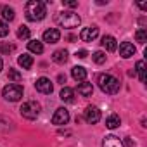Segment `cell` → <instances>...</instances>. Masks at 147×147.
Segmentation results:
<instances>
[{
	"mask_svg": "<svg viewBox=\"0 0 147 147\" xmlns=\"http://www.w3.org/2000/svg\"><path fill=\"white\" fill-rule=\"evenodd\" d=\"M24 12H26L28 21L36 23L47 16V5H45V2H40V0H30L24 7Z\"/></svg>",
	"mask_w": 147,
	"mask_h": 147,
	"instance_id": "6da1fadb",
	"label": "cell"
},
{
	"mask_svg": "<svg viewBox=\"0 0 147 147\" xmlns=\"http://www.w3.org/2000/svg\"><path fill=\"white\" fill-rule=\"evenodd\" d=\"M55 21L61 28H66V30H73V28H78L80 23H82V18L73 12V11H62L55 16Z\"/></svg>",
	"mask_w": 147,
	"mask_h": 147,
	"instance_id": "7a4b0ae2",
	"label": "cell"
},
{
	"mask_svg": "<svg viewBox=\"0 0 147 147\" xmlns=\"http://www.w3.org/2000/svg\"><path fill=\"white\" fill-rule=\"evenodd\" d=\"M97 83H99V88H100L104 94L114 95V94L119 92V80L114 78L113 75H107V73H106V75H99Z\"/></svg>",
	"mask_w": 147,
	"mask_h": 147,
	"instance_id": "3957f363",
	"label": "cell"
},
{
	"mask_svg": "<svg viewBox=\"0 0 147 147\" xmlns=\"http://www.w3.org/2000/svg\"><path fill=\"white\" fill-rule=\"evenodd\" d=\"M23 92H24V90H23V87H21L19 83H9V85L4 87L2 97H4L5 100H9V102H18V100H21Z\"/></svg>",
	"mask_w": 147,
	"mask_h": 147,
	"instance_id": "277c9868",
	"label": "cell"
},
{
	"mask_svg": "<svg viewBox=\"0 0 147 147\" xmlns=\"http://www.w3.org/2000/svg\"><path fill=\"white\" fill-rule=\"evenodd\" d=\"M40 111H42V107H40V104H38L36 100H28V102H24V104L21 106V109H19L21 116L26 118V119H36L38 114H40Z\"/></svg>",
	"mask_w": 147,
	"mask_h": 147,
	"instance_id": "5b68a950",
	"label": "cell"
},
{
	"mask_svg": "<svg viewBox=\"0 0 147 147\" xmlns=\"http://www.w3.org/2000/svg\"><path fill=\"white\" fill-rule=\"evenodd\" d=\"M67 121H69V111L66 107L55 109V113L52 116V123L57 125V126H62V125H67Z\"/></svg>",
	"mask_w": 147,
	"mask_h": 147,
	"instance_id": "8992f818",
	"label": "cell"
},
{
	"mask_svg": "<svg viewBox=\"0 0 147 147\" xmlns=\"http://www.w3.org/2000/svg\"><path fill=\"white\" fill-rule=\"evenodd\" d=\"M35 88H36L40 94H45V95H49V94H52V90H54V85H52V82H50L49 78L42 76V78H38V80L35 82Z\"/></svg>",
	"mask_w": 147,
	"mask_h": 147,
	"instance_id": "52a82bcc",
	"label": "cell"
},
{
	"mask_svg": "<svg viewBox=\"0 0 147 147\" xmlns=\"http://www.w3.org/2000/svg\"><path fill=\"white\" fill-rule=\"evenodd\" d=\"M85 121H87L88 125H95V123H99V121H100V111H99V107H95V106H88V107L85 109Z\"/></svg>",
	"mask_w": 147,
	"mask_h": 147,
	"instance_id": "ba28073f",
	"label": "cell"
},
{
	"mask_svg": "<svg viewBox=\"0 0 147 147\" xmlns=\"http://www.w3.org/2000/svg\"><path fill=\"white\" fill-rule=\"evenodd\" d=\"M97 36H99V28H97L95 24L83 28V30H82V33H80V38H82L83 42H94Z\"/></svg>",
	"mask_w": 147,
	"mask_h": 147,
	"instance_id": "9c48e42d",
	"label": "cell"
},
{
	"mask_svg": "<svg viewBox=\"0 0 147 147\" xmlns=\"http://www.w3.org/2000/svg\"><path fill=\"white\" fill-rule=\"evenodd\" d=\"M61 40V31L57 28H49L43 31V42L47 43H57Z\"/></svg>",
	"mask_w": 147,
	"mask_h": 147,
	"instance_id": "30bf717a",
	"label": "cell"
},
{
	"mask_svg": "<svg viewBox=\"0 0 147 147\" xmlns=\"http://www.w3.org/2000/svg\"><path fill=\"white\" fill-rule=\"evenodd\" d=\"M135 52H137V49H135V45L130 43V42H123V43L119 45V55H121L123 59H130L131 55H135Z\"/></svg>",
	"mask_w": 147,
	"mask_h": 147,
	"instance_id": "8fae6325",
	"label": "cell"
},
{
	"mask_svg": "<svg viewBox=\"0 0 147 147\" xmlns=\"http://www.w3.org/2000/svg\"><path fill=\"white\" fill-rule=\"evenodd\" d=\"M102 47L107 50V52H114L116 49H118V43H116V38L114 36H111V35H104L102 36Z\"/></svg>",
	"mask_w": 147,
	"mask_h": 147,
	"instance_id": "7c38bea8",
	"label": "cell"
},
{
	"mask_svg": "<svg viewBox=\"0 0 147 147\" xmlns=\"http://www.w3.org/2000/svg\"><path fill=\"white\" fill-rule=\"evenodd\" d=\"M71 76L73 78H75L76 82H85L87 80V69L85 67H82V66H75V67H73L71 69Z\"/></svg>",
	"mask_w": 147,
	"mask_h": 147,
	"instance_id": "4fadbf2b",
	"label": "cell"
},
{
	"mask_svg": "<svg viewBox=\"0 0 147 147\" xmlns=\"http://www.w3.org/2000/svg\"><path fill=\"white\" fill-rule=\"evenodd\" d=\"M0 16H2V21H4V23H7V21H12V19L16 18V12H14L12 7L2 5V7H0Z\"/></svg>",
	"mask_w": 147,
	"mask_h": 147,
	"instance_id": "5bb4252c",
	"label": "cell"
},
{
	"mask_svg": "<svg viewBox=\"0 0 147 147\" xmlns=\"http://www.w3.org/2000/svg\"><path fill=\"white\" fill-rule=\"evenodd\" d=\"M59 97H61L62 102H69V104H71V102H75V90L69 88V87H64V88L61 90Z\"/></svg>",
	"mask_w": 147,
	"mask_h": 147,
	"instance_id": "9a60e30c",
	"label": "cell"
},
{
	"mask_svg": "<svg viewBox=\"0 0 147 147\" xmlns=\"http://www.w3.org/2000/svg\"><path fill=\"white\" fill-rule=\"evenodd\" d=\"M102 147H123V142L116 135H107V137H104Z\"/></svg>",
	"mask_w": 147,
	"mask_h": 147,
	"instance_id": "2e32d148",
	"label": "cell"
},
{
	"mask_svg": "<svg viewBox=\"0 0 147 147\" xmlns=\"http://www.w3.org/2000/svg\"><path fill=\"white\" fill-rule=\"evenodd\" d=\"M92 92H94L92 83H88V82H82V83L78 85V94H80L82 97H90Z\"/></svg>",
	"mask_w": 147,
	"mask_h": 147,
	"instance_id": "e0dca14e",
	"label": "cell"
},
{
	"mask_svg": "<svg viewBox=\"0 0 147 147\" xmlns=\"http://www.w3.org/2000/svg\"><path fill=\"white\" fill-rule=\"evenodd\" d=\"M52 61L57 62V64H64V62L67 61V50H64V49L55 50V52L52 54Z\"/></svg>",
	"mask_w": 147,
	"mask_h": 147,
	"instance_id": "ac0fdd59",
	"label": "cell"
},
{
	"mask_svg": "<svg viewBox=\"0 0 147 147\" xmlns=\"http://www.w3.org/2000/svg\"><path fill=\"white\" fill-rule=\"evenodd\" d=\"M18 62H19V66H21L23 69H31V66H33V57H31L30 54H23V55H19Z\"/></svg>",
	"mask_w": 147,
	"mask_h": 147,
	"instance_id": "d6986e66",
	"label": "cell"
},
{
	"mask_svg": "<svg viewBox=\"0 0 147 147\" xmlns=\"http://www.w3.org/2000/svg\"><path fill=\"white\" fill-rule=\"evenodd\" d=\"M119 125H121V118H119L118 114H111V116H107V119H106V126H107V128L114 130V128H118Z\"/></svg>",
	"mask_w": 147,
	"mask_h": 147,
	"instance_id": "ffe728a7",
	"label": "cell"
},
{
	"mask_svg": "<svg viewBox=\"0 0 147 147\" xmlns=\"http://www.w3.org/2000/svg\"><path fill=\"white\" fill-rule=\"evenodd\" d=\"M28 50L33 52V54H42L43 52V43L38 42V40H31V42H28Z\"/></svg>",
	"mask_w": 147,
	"mask_h": 147,
	"instance_id": "44dd1931",
	"label": "cell"
},
{
	"mask_svg": "<svg viewBox=\"0 0 147 147\" xmlns=\"http://www.w3.org/2000/svg\"><path fill=\"white\" fill-rule=\"evenodd\" d=\"M135 69H137L138 80H140L142 83H145V61H138L137 66H135Z\"/></svg>",
	"mask_w": 147,
	"mask_h": 147,
	"instance_id": "7402d4cb",
	"label": "cell"
},
{
	"mask_svg": "<svg viewBox=\"0 0 147 147\" xmlns=\"http://www.w3.org/2000/svg\"><path fill=\"white\" fill-rule=\"evenodd\" d=\"M135 38H137L138 43H145V42H147V30H145V28H140V30L135 33Z\"/></svg>",
	"mask_w": 147,
	"mask_h": 147,
	"instance_id": "603a6c76",
	"label": "cell"
},
{
	"mask_svg": "<svg viewBox=\"0 0 147 147\" xmlns=\"http://www.w3.org/2000/svg\"><path fill=\"white\" fill-rule=\"evenodd\" d=\"M92 59H94L97 64H104V62H106V54H104L102 50H97V52L92 54Z\"/></svg>",
	"mask_w": 147,
	"mask_h": 147,
	"instance_id": "cb8c5ba5",
	"label": "cell"
},
{
	"mask_svg": "<svg viewBox=\"0 0 147 147\" xmlns=\"http://www.w3.org/2000/svg\"><path fill=\"white\" fill-rule=\"evenodd\" d=\"M7 76H9V80H12V82H16V83L21 82V78H23V76H21V73H19L18 69H12V67L9 69V75H7Z\"/></svg>",
	"mask_w": 147,
	"mask_h": 147,
	"instance_id": "d4e9b609",
	"label": "cell"
},
{
	"mask_svg": "<svg viewBox=\"0 0 147 147\" xmlns=\"http://www.w3.org/2000/svg\"><path fill=\"white\" fill-rule=\"evenodd\" d=\"M18 38L28 40V38H30V28H28V26H19V30H18Z\"/></svg>",
	"mask_w": 147,
	"mask_h": 147,
	"instance_id": "484cf974",
	"label": "cell"
},
{
	"mask_svg": "<svg viewBox=\"0 0 147 147\" xmlns=\"http://www.w3.org/2000/svg\"><path fill=\"white\" fill-rule=\"evenodd\" d=\"M9 35V24L4 23V21H0V38H4Z\"/></svg>",
	"mask_w": 147,
	"mask_h": 147,
	"instance_id": "4316f807",
	"label": "cell"
},
{
	"mask_svg": "<svg viewBox=\"0 0 147 147\" xmlns=\"http://www.w3.org/2000/svg\"><path fill=\"white\" fill-rule=\"evenodd\" d=\"M14 50V45H0V52L2 54H9Z\"/></svg>",
	"mask_w": 147,
	"mask_h": 147,
	"instance_id": "83f0119b",
	"label": "cell"
},
{
	"mask_svg": "<svg viewBox=\"0 0 147 147\" xmlns=\"http://www.w3.org/2000/svg\"><path fill=\"white\" fill-rule=\"evenodd\" d=\"M62 4H64V5H67V7H71V9L78 7V2H76V0H62Z\"/></svg>",
	"mask_w": 147,
	"mask_h": 147,
	"instance_id": "f1b7e54d",
	"label": "cell"
},
{
	"mask_svg": "<svg viewBox=\"0 0 147 147\" xmlns=\"http://www.w3.org/2000/svg\"><path fill=\"white\" fill-rule=\"evenodd\" d=\"M87 55H88L87 50H78V52H76V57H80V59H85Z\"/></svg>",
	"mask_w": 147,
	"mask_h": 147,
	"instance_id": "f546056e",
	"label": "cell"
},
{
	"mask_svg": "<svg viewBox=\"0 0 147 147\" xmlns=\"http://www.w3.org/2000/svg\"><path fill=\"white\" fill-rule=\"evenodd\" d=\"M125 142H126V145H128V147H135V142H133L130 137H126V138H125Z\"/></svg>",
	"mask_w": 147,
	"mask_h": 147,
	"instance_id": "4dcf8cb0",
	"label": "cell"
},
{
	"mask_svg": "<svg viewBox=\"0 0 147 147\" xmlns=\"http://www.w3.org/2000/svg\"><path fill=\"white\" fill-rule=\"evenodd\" d=\"M59 82H64V83H66V76H62V75H59Z\"/></svg>",
	"mask_w": 147,
	"mask_h": 147,
	"instance_id": "1f68e13d",
	"label": "cell"
},
{
	"mask_svg": "<svg viewBox=\"0 0 147 147\" xmlns=\"http://www.w3.org/2000/svg\"><path fill=\"white\" fill-rule=\"evenodd\" d=\"M2 67H4V62H2V57H0V71H2Z\"/></svg>",
	"mask_w": 147,
	"mask_h": 147,
	"instance_id": "d6a6232c",
	"label": "cell"
}]
</instances>
